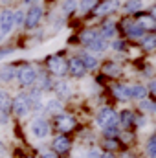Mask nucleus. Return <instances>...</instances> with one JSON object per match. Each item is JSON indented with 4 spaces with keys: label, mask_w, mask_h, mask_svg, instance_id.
Returning <instances> with one entry per match:
<instances>
[{
    "label": "nucleus",
    "mask_w": 156,
    "mask_h": 158,
    "mask_svg": "<svg viewBox=\"0 0 156 158\" xmlns=\"http://www.w3.org/2000/svg\"><path fill=\"white\" fill-rule=\"evenodd\" d=\"M117 6H119V2H117V0H105L103 4H99V6L96 7V13H97L99 17H105V15H109V13L116 11Z\"/></svg>",
    "instance_id": "11"
},
{
    "label": "nucleus",
    "mask_w": 156,
    "mask_h": 158,
    "mask_svg": "<svg viewBox=\"0 0 156 158\" xmlns=\"http://www.w3.org/2000/svg\"><path fill=\"white\" fill-rule=\"evenodd\" d=\"M46 110L50 112V114H61V110H63V103L59 101V99H50V101H46Z\"/></svg>",
    "instance_id": "21"
},
{
    "label": "nucleus",
    "mask_w": 156,
    "mask_h": 158,
    "mask_svg": "<svg viewBox=\"0 0 156 158\" xmlns=\"http://www.w3.org/2000/svg\"><path fill=\"white\" fill-rule=\"evenodd\" d=\"M96 123L101 127V129H107V127H112V125H117V112L110 107H103L97 116H96Z\"/></svg>",
    "instance_id": "2"
},
{
    "label": "nucleus",
    "mask_w": 156,
    "mask_h": 158,
    "mask_svg": "<svg viewBox=\"0 0 156 158\" xmlns=\"http://www.w3.org/2000/svg\"><path fill=\"white\" fill-rule=\"evenodd\" d=\"M24 158H31V156H24Z\"/></svg>",
    "instance_id": "44"
},
{
    "label": "nucleus",
    "mask_w": 156,
    "mask_h": 158,
    "mask_svg": "<svg viewBox=\"0 0 156 158\" xmlns=\"http://www.w3.org/2000/svg\"><path fill=\"white\" fill-rule=\"evenodd\" d=\"M35 85H37V90L42 92V90H48V88L51 86V81H50L48 76L40 74V76H37V79H35Z\"/></svg>",
    "instance_id": "23"
},
{
    "label": "nucleus",
    "mask_w": 156,
    "mask_h": 158,
    "mask_svg": "<svg viewBox=\"0 0 156 158\" xmlns=\"http://www.w3.org/2000/svg\"><path fill=\"white\" fill-rule=\"evenodd\" d=\"M101 33H103V35H101L103 39H110V37H114V35H116V26H114L112 22H107V24L103 26Z\"/></svg>",
    "instance_id": "28"
},
{
    "label": "nucleus",
    "mask_w": 156,
    "mask_h": 158,
    "mask_svg": "<svg viewBox=\"0 0 156 158\" xmlns=\"http://www.w3.org/2000/svg\"><path fill=\"white\" fill-rule=\"evenodd\" d=\"M117 142H123V143H130L132 140H134V134L130 132V131H121L119 134H117Z\"/></svg>",
    "instance_id": "32"
},
{
    "label": "nucleus",
    "mask_w": 156,
    "mask_h": 158,
    "mask_svg": "<svg viewBox=\"0 0 156 158\" xmlns=\"http://www.w3.org/2000/svg\"><path fill=\"white\" fill-rule=\"evenodd\" d=\"M2 40H4V33H2V31H0V42H2Z\"/></svg>",
    "instance_id": "43"
},
{
    "label": "nucleus",
    "mask_w": 156,
    "mask_h": 158,
    "mask_svg": "<svg viewBox=\"0 0 156 158\" xmlns=\"http://www.w3.org/2000/svg\"><path fill=\"white\" fill-rule=\"evenodd\" d=\"M17 76V70L13 68V66H4V68H0V81H11V79H15Z\"/></svg>",
    "instance_id": "22"
},
{
    "label": "nucleus",
    "mask_w": 156,
    "mask_h": 158,
    "mask_svg": "<svg viewBox=\"0 0 156 158\" xmlns=\"http://www.w3.org/2000/svg\"><path fill=\"white\" fill-rule=\"evenodd\" d=\"M31 134L37 138V140H44V138H48V134H50V129H51V125H50V121L46 118H35L31 121Z\"/></svg>",
    "instance_id": "4"
},
{
    "label": "nucleus",
    "mask_w": 156,
    "mask_h": 158,
    "mask_svg": "<svg viewBox=\"0 0 156 158\" xmlns=\"http://www.w3.org/2000/svg\"><path fill=\"white\" fill-rule=\"evenodd\" d=\"M99 155H101L99 149H90V151L86 153V158H99Z\"/></svg>",
    "instance_id": "37"
},
{
    "label": "nucleus",
    "mask_w": 156,
    "mask_h": 158,
    "mask_svg": "<svg viewBox=\"0 0 156 158\" xmlns=\"http://www.w3.org/2000/svg\"><path fill=\"white\" fill-rule=\"evenodd\" d=\"M42 15H44V11H42L40 6H33V7H30L28 15L24 17V24H26V28H30V30L37 28V26L40 24V20H42Z\"/></svg>",
    "instance_id": "6"
},
{
    "label": "nucleus",
    "mask_w": 156,
    "mask_h": 158,
    "mask_svg": "<svg viewBox=\"0 0 156 158\" xmlns=\"http://www.w3.org/2000/svg\"><path fill=\"white\" fill-rule=\"evenodd\" d=\"M103 72H107V74H110V76H117V74H119V66L114 64V63H107V64L103 66Z\"/></svg>",
    "instance_id": "33"
},
{
    "label": "nucleus",
    "mask_w": 156,
    "mask_h": 158,
    "mask_svg": "<svg viewBox=\"0 0 156 158\" xmlns=\"http://www.w3.org/2000/svg\"><path fill=\"white\" fill-rule=\"evenodd\" d=\"M101 147L107 153H114V151H117V147H119V142H117V138H103Z\"/></svg>",
    "instance_id": "18"
},
{
    "label": "nucleus",
    "mask_w": 156,
    "mask_h": 158,
    "mask_svg": "<svg viewBox=\"0 0 156 158\" xmlns=\"http://www.w3.org/2000/svg\"><path fill=\"white\" fill-rule=\"evenodd\" d=\"M68 70H70V74H72L74 77H83V76L86 74V68L83 66V63H81L79 57H74V59L68 63Z\"/></svg>",
    "instance_id": "12"
},
{
    "label": "nucleus",
    "mask_w": 156,
    "mask_h": 158,
    "mask_svg": "<svg viewBox=\"0 0 156 158\" xmlns=\"http://www.w3.org/2000/svg\"><path fill=\"white\" fill-rule=\"evenodd\" d=\"M11 98H9V94L7 92H4V90H0V112H4V114H11Z\"/></svg>",
    "instance_id": "15"
},
{
    "label": "nucleus",
    "mask_w": 156,
    "mask_h": 158,
    "mask_svg": "<svg viewBox=\"0 0 156 158\" xmlns=\"http://www.w3.org/2000/svg\"><path fill=\"white\" fill-rule=\"evenodd\" d=\"M11 52H13V50H4V52H0V59H2V57H6V55H9Z\"/></svg>",
    "instance_id": "40"
},
{
    "label": "nucleus",
    "mask_w": 156,
    "mask_h": 158,
    "mask_svg": "<svg viewBox=\"0 0 156 158\" xmlns=\"http://www.w3.org/2000/svg\"><path fill=\"white\" fill-rule=\"evenodd\" d=\"M96 6H97V0H81V2H79V9H81L83 13L92 11Z\"/></svg>",
    "instance_id": "29"
},
{
    "label": "nucleus",
    "mask_w": 156,
    "mask_h": 158,
    "mask_svg": "<svg viewBox=\"0 0 156 158\" xmlns=\"http://www.w3.org/2000/svg\"><path fill=\"white\" fill-rule=\"evenodd\" d=\"M145 153H147L149 158H156V136L154 134L149 136V140L145 143Z\"/></svg>",
    "instance_id": "24"
},
{
    "label": "nucleus",
    "mask_w": 156,
    "mask_h": 158,
    "mask_svg": "<svg viewBox=\"0 0 156 158\" xmlns=\"http://www.w3.org/2000/svg\"><path fill=\"white\" fill-rule=\"evenodd\" d=\"M112 48H114L116 52H121V50L125 48V42H123V40H114V42H112Z\"/></svg>",
    "instance_id": "36"
},
{
    "label": "nucleus",
    "mask_w": 156,
    "mask_h": 158,
    "mask_svg": "<svg viewBox=\"0 0 156 158\" xmlns=\"http://www.w3.org/2000/svg\"><path fill=\"white\" fill-rule=\"evenodd\" d=\"M142 7H143V2H142V0H130V2L125 4L123 9H125L127 13H136V11H140Z\"/></svg>",
    "instance_id": "27"
},
{
    "label": "nucleus",
    "mask_w": 156,
    "mask_h": 158,
    "mask_svg": "<svg viewBox=\"0 0 156 158\" xmlns=\"http://www.w3.org/2000/svg\"><path fill=\"white\" fill-rule=\"evenodd\" d=\"M99 158H116V155H114V153H107V151H101Z\"/></svg>",
    "instance_id": "38"
},
{
    "label": "nucleus",
    "mask_w": 156,
    "mask_h": 158,
    "mask_svg": "<svg viewBox=\"0 0 156 158\" xmlns=\"http://www.w3.org/2000/svg\"><path fill=\"white\" fill-rule=\"evenodd\" d=\"M11 112L18 118H24L30 114V103L26 99V94H18L13 101H11Z\"/></svg>",
    "instance_id": "5"
},
{
    "label": "nucleus",
    "mask_w": 156,
    "mask_h": 158,
    "mask_svg": "<svg viewBox=\"0 0 156 158\" xmlns=\"http://www.w3.org/2000/svg\"><path fill=\"white\" fill-rule=\"evenodd\" d=\"M48 64H50V70H51L53 74H57V76H64L66 70H68V63L64 61L63 55H53V57L48 61Z\"/></svg>",
    "instance_id": "8"
},
{
    "label": "nucleus",
    "mask_w": 156,
    "mask_h": 158,
    "mask_svg": "<svg viewBox=\"0 0 156 158\" xmlns=\"http://www.w3.org/2000/svg\"><path fill=\"white\" fill-rule=\"evenodd\" d=\"M17 77H18V81H20L22 86H31V85H35L37 72H35V68H31V66H22V68L17 72Z\"/></svg>",
    "instance_id": "7"
},
{
    "label": "nucleus",
    "mask_w": 156,
    "mask_h": 158,
    "mask_svg": "<svg viewBox=\"0 0 156 158\" xmlns=\"http://www.w3.org/2000/svg\"><path fill=\"white\" fill-rule=\"evenodd\" d=\"M11 30H13V13L9 9H6V11L0 13V31L6 35Z\"/></svg>",
    "instance_id": "10"
},
{
    "label": "nucleus",
    "mask_w": 156,
    "mask_h": 158,
    "mask_svg": "<svg viewBox=\"0 0 156 158\" xmlns=\"http://www.w3.org/2000/svg\"><path fill=\"white\" fill-rule=\"evenodd\" d=\"M70 149H72V140L66 134H57L51 140V153H55L57 156H63V155L70 153Z\"/></svg>",
    "instance_id": "3"
},
{
    "label": "nucleus",
    "mask_w": 156,
    "mask_h": 158,
    "mask_svg": "<svg viewBox=\"0 0 156 158\" xmlns=\"http://www.w3.org/2000/svg\"><path fill=\"white\" fill-rule=\"evenodd\" d=\"M97 37H99V35H97V31H96V30H86V31H83V33H81V40H83L84 44H88V46L97 39Z\"/></svg>",
    "instance_id": "26"
},
{
    "label": "nucleus",
    "mask_w": 156,
    "mask_h": 158,
    "mask_svg": "<svg viewBox=\"0 0 156 158\" xmlns=\"http://www.w3.org/2000/svg\"><path fill=\"white\" fill-rule=\"evenodd\" d=\"M154 35H149V37H147V39L143 40V46H145V48H147V50H154Z\"/></svg>",
    "instance_id": "35"
},
{
    "label": "nucleus",
    "mask_w": 156,
    "mask_h": 158,
    "mask_svg": "<svg viewBox=\"0 0 156 158\" xmlns=\"http://www.w3.org/2000/svg\"><path fill=\"white\" fill-rule=\"evenodd\" d=\"M24 2H26V4H30V6H33V4H37L39 0H24Z\"/></svg>",
    "instance_id": "42"
},
{
    "label": "nucleus",
    "mask_w": 156,
    "mask_h": 158,
    "mask_svg": "<svg viewBox=\"0 0 156 158\" xmlns=\"http://www.w3.org/2000/svg\"><path fill=\"white\" fill-rule=\"evenodd\" d=\"M129 94L132 99H145L147 98V88L142 86V85H134V86H129Z\"/></svg>",
    "instance_id": "16"
},
{
    "label": "nucleus",
    "mask_w": 156,
    "mask_h": 158,
    "mask_svg": "<svg viewBox=\"0 0 156 158\" xmlns=\"http://www.w3.org/2000/svg\"><path fill=\"white\" fill-rule=\"evenodd\" d=\"M26 99L30 103V110H40L42 109V99H40V92L35 88L30 94H26Z\"/></svg>",
    "instance_id": "13"
},
{
    "label": "nucleus",
    "mask_w": 156,
    "mask_h": 158,
    "mask_svg": "<svg viewBox=\"0 0 156 158\" xmlns=\"http://www.w3.org/2000/svg\"><path fill=\"white\" fill-rule=\"evenodd\" d=\"M55 92H57V99H59V98H61V99H64V98H68V96L72 94V88H70V85H68V83L59 81V83L55 85Z\"/></svg>",
    "instance_id": "17"
},
{
    "label": "nucleus",
    "mask_w": 156,
    "mask_h": 158,
    "mask_svg": "<svg viewBox=\"0 0 156 158\" xmlns=\"http://www.w3.org/2000/svg\"><path fill=\"white\" fill-rule=\"evenodd\" d=\"M112 92H114V98H116L117 101H129L130 99L129 86H125V85H114Z\"/></svg>",
    "instance_id": "14"
},
{
    "label": "nucleus",
    "mask_w": 156,
    "mask_h": 158,
    "mask_svg": "<svg viewBox=\"0 0 156 158\" xmlns=\"http://www.w3.org/2000/svg\"><path fill=\"white\" fill-rule=\"evenodd\" d=\"M134 119H136V114L132 110H121L117 114V125H121L125 131H130L134 125Z\"/></svg>",
    "instance_id": "9"
},
{
    "label": "nucleus",
    "mask_w": 156,
    "mask_h": 158,
    "mask_svg": "<svg viewBox=\"0 0 156 158\" xmlns=\"http://www.w3.org/2000/svg\"><path fill=\"white\" fill-rule=\"evenodd\" d=\"M53 125H55V129L59 131V134H68V132H72L74 129H76V125H77V121L74 116H70V114H57L55 118H53Z\"/></svg>",
    "instance_id": "1"
},
{
    "label": "nucleus",
    "mask_w": 156,
    "mask_h": 158,
    "mask_svg": "<svg viewBox=\"0 0 156 158\" xmlns=\"http://www.w3.org/2000/svg\"><path fill=\"white\" fill-rule=\"evenodd\" d=\"M140 109H142V112H145V114H153V112H154V101H151V99H142Z\"/></svg>",
    "instance_id": "30"
},
{
    "label": "nucleus",
    "mask_w": 156,
    "mask_h": 158,
    "mask_svg": "<svg viewBox=\"0 0 156 158\" xmlns=\"http://www.w3.org/2000/svg\"><path fill=\"white\" fill-rule=\"evenodd\" d=\"M6 155V147H4V143L0 142V156H4Z\"/></svg>",
    "instance_id": "41"
},
{
    "label": "nucleus",
    "mask_w": 156,
    "mask_h": 158,
    "mask_svg": "<svg viewBox=\"0 0 156 158\" xmlns=\"http://www.w3.org/2000/svg\"><path fill=\"white\" fill-rule=\"evenodd\" d=\"M76 9H77V0H64V4H63V13L70 15V13H74Z\"/></svg>",
    "instance_id": "31"
},
{
    "label": "nucleus",
    "mask_w": 156,
    "mask_h": 158,
    "mask_svg": "<svg viewBox=\"0 0 156 158\" xmlns=\"http://www.w3.org/2000/svg\"><path fill=\"white\" fill-rule=\"evenodd\" d=\"M24 24V13L22 11H15L13 13V26H20Z\"/></svg>",
    "instance_id": "34"
},
{
    "label": "nucleus",
    "mask_w": 156,
    "mask_h": 158,
    "mask_svg": "<svg viewBox=\"0 0 156 158\" xmlns=\"http://www.w3.org/2000/svg\"><path fill=\"white\" fill-rule=\"evenodd\" d=\"M143 33H145V28H142L138 22H132L130 28L127 30V35H129L130 39H138V37H142Z\"/></svg>",
    "instance_id": "20"
},
{
    "label": "nucleus",
    "mask_w": 156,
    "mask_h": 158,
    "mask_svg": "<svg viewBox=\"0 0 156 158\" xmlns=\"http://www.w3.org/2000/svg\"><path fill=\"white\" fill-rule=\"evenodd\" d=\"M88 48H90V50H94V52H105V50L109 48V42H107V39H103V37L99 35V37L94 40Z\"/></svg>",
    "instance_id": "25"
},
{
    "label": "nucleus",
    "mask_w": 156,
    "mask_h": 158,
    "mask_svg": "<svg viewBox=\"0 0 156 158\" xmlns=\"http://www.w3.org/2000/svg\"><path fill=\"white\" fill-rule=\"evenodd\" d=\"M79 59H81V63H83V66H84L86 70H94V68L97 66V59H96L94 55H90V53H83Z\"/></svg>",
    "instance_id": "19"
},
{
    "label": "nucleus",
    "mask_w": 156,
    "mask_h": 158,
    "mask_svg": "<svg viewBox=\"0 0 156 158\" xmlns=\"http://www.w3.org/2000/svg\"><path fill=\"white\" fill-rule=\"evenodd\" d=\"M40 158H59V156H57L55 153H44V155H42Z\"/></svg>",
    "instance_id": "39"
}]
</instances>
